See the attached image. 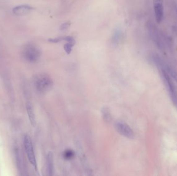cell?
Masks as SVG:
<instances>
[{
	"instance_id": "3957f363",
	"label": "cell",
	"mask_w": 177,
	"mask_h": 176,
	"mask_svg": "<svg viewBox=\"0 0 177 176\" xmlns=\"http://www.w3.org/2000/svg\"><path fill=\"white\" fill-rule=\"evenodd\" d=\"M24 145L27 157L31 165L34 167L35 170L37 169V159L35 157V153L34 150L33 146L30 136L28 134H25L24 137Z\"/></svg>"
},
{
	"instance_id": "30bf717a",
	"label": "cell",
	"mask_w": 177,
	"mask_h": 176,
	"mask_svg": "<svg viewBox=\"0 0 177 176\" xmlns=\"http://www.w3.org/2000/svg\"><path fill=\"white\" fill-rule=\"evenodd\" d=\"M101 116L105 122L110 123L112 121V116L110 110L108 107H104L101 109Z\"/></svg>"
},
{
	"instance_id": "8fae6325",
	"label": "cell",
	"mask_w": 177,
	"mask_h": 176,
	"mask_svg": "<svg viewBox=\"0 0 177 176\" xmlns=\"http://www.w3.org/2000/svg\"><path fill=\"white\" fill-rule=\"evenodd\" d=\"M122 33L121 31L119 29H117L114 31L112 36V43H114V44H118L121 40H122Z\"/></svg>"
},
{
	"instance_id": "9c48e42d",
	"label": "cell",
	"mask_w": 177,
	"mask_h": 176,
	"mask_svg": "<svg viewBox=\"0 0 177 176\" xmlns=\"http://www.w3.org/2000/svg\"><path fill=\"white\" fill-rule=\"evenodd\" d=\"M47 164V171L49 176H52L54 174V154L52 152H49L47 155L46 159Z\"/></svg>"
},
{
	"instance_id": "5bb4252c",
	"label": "cell",
	"mask_w": 177,
	"mask_h": 176,
	"mask_svg": "<svg viewBox=\"0 0 177 176\" xmlns=\"http://www.w3.org/2000/svg\"><path fill=\"white\" fill-rule=\"evenodd\" d=\"M65 36L59 37H56V38H49L48 41L51 43H58L61 41H65Z\"/></svg>"
},
{
	"instance_id": "7c38bea8",
	"label": "cell",
	"mask_w": 177,
	"mask_h": 176,
	"mask_svg": "<svg viewBox=\"0 0 177 176\" xmlns=\"http://www.w3.org/2000/svg\"><path fill=\"white\" fill-rule=\"evenodd\" d=\"M63 156L64 158L66 160H71L74 157V151L71 149H67L64 151Z\"/></svg>"
},
{
	"instance_id": "6da1fadb",
	"label": "cell",
	"mask_w": 177,
	"mask_h": 176,
	"mask_svg": "<svg viewBox=\"0 0 177 176\" xmlns=\"http://www.w3.org/2000/svg\"><path fill=\"white\" fill-rule=\"evenodd\" d=\"M33 84L37 93L44 94L52 88L54 81L49 74L46 73H40L34 77Z\"/></svg>"
},
{
	"instance_id": "8992f818",
	"label": "cell",
	"mask_w": 177,
	"mask_h": 176,
	"mask_svg": "<svg viewBox=\"0 0 177 176\" xmlns=\"http://www.w3.org/2000/svg\"><path fill=\"white\" fill-rule=\"evenodd\" d=\"M153 7L156 21L160 23L164 17V6L163 0H153Z\"/></svg>"
},
{
	"instance_id": "7a4b0ae2",
	"label": "cell",
	"mask_w": 177,
	"mask_h": 176,
	"mask_svg": "<svg viewBox=\"0 0 177 176\" xmlns=\"http://www.w3.org/2000/svg\"><path fill=\"white\" fill-rule=\"evenodd\" d=\"M22 57L27 62L36 63L40 60L41 56V51L39 48L34 43H29L25 44L22 48Z\"/></svg>"
},
{
	"instance_id": "ba28073f",
	"label": "cell",
	"mask_w": 177,
	"mask_h": 176,
	"mask_svg": "<svg viewBox=\"0 0 177 176\" xmlns=\"http://www.w3.org/2000/svg\"><path fill=\"white\" fill-rule=\"evenodd\" d=\"M26 109L31 124L34 127L37 125V120L33 107L31 102H27L26 104Z\"/></svg>"
},
{
	"instance_id": "9a60e30c",
	"label": "cell",
	"mask_w": 177,
	"mask_h": 176,
	"mask_svg": "<svg viewBox=\"0 0 177 176\" xmlns=\"http://www.w3.org/2000/svg\"><path fill=\"white\" fill-rule=\"evenodd\" d=\"M71 23L70 22H66L65 23L63 24L62 25H61L60 30L61 31H64L67 29V28L70 27Z\"/></svg>"
},
{
	"instance_id": "5b68a950",
	"label": "cell",
	"mask_w": 177,
	"mask_h": 176,
	"mask_svg": "<svg viewBox=\"0 0 177 176\" xmlns=\"http://www.w3.org/2000/svg\"><path fill=\"white\" fill-rule=\"evenodd\" d=\"M163 78L164 80L165 83L166 84V86L167 88L168 91L169 92L171 96V99L175 105L177 107V91L176 90L174 83H172L171 78L169 77L168 74L166 71L163 70Z\"/></svg>"
},
{
	"instance_id": "52a82bcc",
	"label": "cell",
	"mask_w": 177,
	"mask_h": 176,
	"mask_svg": "<svg viewBox=\"0 0 177 176\" xmlns=\"http://www.w3.org/2000/svg\"><path fill=\"white\" fill-rule=\"evenodd\" d=\"M33 10V8L28 5H19L13 8L14 14L17 16H24L28 14Z\"/></svg>"
},
{
	"instance_id": "277c9868",
	"label": "cell",
	"mask_w": 177,
	"mask_h": 176,
	"mask_svg": "<svg viewBox=\"0 0 177 176\" xmlns=\"http://www.w3.org/2000/svg\"><path fill=\"white\" fill-rule=\"evenodd\" d=\"M114 126L117 132L122 136L129 139H133L134 137V133L133 130L124 121L122 120L116 121Z\"/></svg>"
},
{
	"instance_id": "4fadbf2b",
	"label": "cell",
	"mask_w": 177,
	"mask_h": 176,
	"mask_svg": "<svg viewBox=\"0 0 177 176\" xmlns=\"http://www.w3.org/2000/svg\"><path fill=\"white\" fill-rule=\"evenodd\" d=\"M76 43H73V42H67L64 46V49L65 50V52H67V54H70L71 53L73 47L75 46Z\"/></svg>"
}]
</instances>
